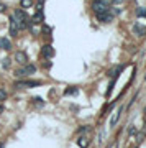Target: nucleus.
<instances>
[{"label": "nucleus", "instance_id": "f257e3e1", "mask_svg": "<svg viewBox=\"0 0 146 148\" xmlns=\"http://www.w3.org/2000/svg\"><path fill=\"white\" fill-rule=\"evenodd\" d=\"M13 18H15V21H17V25H18V30H27L28 27H30V23H28V17H27V13L23 12V10H15V13H13Z\"/></svg>", "mask_w": 146, "mask_h": 148}, {"label": "nucleus", "instance_id": "f03ea898", "mask_svg": "<svg viewBox=\"0 0 146 148\" xmlns=\"http://www.w3.org/2000/svg\"><path fill=\"white\" fill-rule=\"evenodd\" d=\"M36 71V66L35 64H25L23 67H18L15 71V77H27L30 74H33Z\"/></svg>", "mask_w": 146, "mask_h": 148}, {"label": "nucleus", "instance_id": "7ed1b4c3", "mask_svg": "<svg viewBox=\"0 0 146 148\" xmlns=\"http://www.w3.org/2000/svg\"><path fill=\"white\" fill-rule=\"evenodd\" d=\"M38 86H41V81H17L15 82V87H20V89L38 87Z\"/></svg>", "mask_w": 146, "mask_h": 148}, {"label": "nucleus", "instance_id": "20e7f679", "mask_svg": "<svg viewBox=\"0 0 146 148\" xmlns=\"http://www.w3.org/2000/svg\"><path fill=\"white\" fill-rule=\"evenodd\" d=\"M92 10H94V13L95 15H99V13H102V12H107V10H108V5H107V3H102V2H97V0H94Z\"/></svg>", "mask_w": 146, "mask_h": 148}, {"label": "nucleus", "instance_id": "39448f33", "mask_svg": "<svg viewBox=\"0 0 146 148\" xmlns=\"http://www.w3.org/2000/svg\"><path fill=\"white\" fill-rule=\"evenodd\" d=\"M113 17H115V15H113L112 12H110V8H108L107 12H102V13L97 15L99 21H102V23H110V21L113 20Z\"/></svg>", "mask_w": 146, "mask_h": 148}, {"label": "nucleus", "instance_id": "423d86ee", "mask_svg": "<svg viewBox=\"0 0 146 148\" xmlns=\"http://www.w3.org/2000/svg\"><path fill=\"white\" fill-rule=\"evenodd\" d=\"M15 61L18 63V64H21V66H25V64H28V56L25 51H17L15 53Z\"/></svg>", "mask_w": 146, "mask_h": 148}, {"label": "nucleus", "instance_id": "0eeeda50", "mask_svg": "<svg viewBox=\"0 0 146 148\" xmlns=\"http://www.w3.org/2000/svg\"><path fill=\"white\" fill-rule=\"evenodd\" d=\"M41 54L49 59V58H53L54 56V48L51 46V45H44V46L41 48Z\"/></svg>", "mask_w": 146, "mask_h": 148}, {"label": "nucleus", "instance_id": "6e6552de", "mask_svg": "<svg viewBox=\"0 0 146 148\" xmlns=\"http://www.w3.org/2000/svg\"><path fill=\"white\" fill-rule=\"evenodd\" d=\"M121 112H123V107H118L113 112L112 119H110V127H115V125L118 123V119H120V115H121Z\"/></svg>", "mask_w": 146, "mask_h": 148}, {"label": "nucleus", "instance_id": "1a4fd4ad", "mask_svg": "<svg viewBox=\"0 0 146 148\" xmlns=\"http://www.w3.org/2000/svg\"><path fill=\"white\" fill-rule=\"evenodd\" d=\"M10 35L12 36H17L18 35V25H17V21H15V18L13 17H10Z\"/></svg>", "mask_w": 146, "mask_h": 148}, {"label": "nucleus", "instance_id": "9d476101", "mask_svg": "<svg viewBox=\"0 0 146 148\" xmlns=\"http://www.w3.org/2000/svg\"><path fill=\"white\" fill-rule=\"evenodd\" d=\"M0 49H5V51L12 49V43L8 38H0Z\"/></svg>", "mask_w": 146, "mask_h": 148}, {"label": "nucleus", "instance_id": "9b49d317", "mask_svg": "<svg viewBox=\"0 0 146 148\" xmlns=\"http://www.w3.org/2000/svg\"><path fill=\"white\" fill-rule=\"evenodd\" d=\"M43 18H44V17H43V12H41V10H38V12L35 13V17H33V21H35V23H41V21H43Z\"/></svg>", "mask_w": 146, "mask_h": 148}, {"label": "nucleus", "instance_id": "f8f14e48", "mask_svg": "<svg viewBox=\"0 0 146 148\" xmlns=\"http://www.w3.org/2000/svg\"><path fill=\"white\" fill-rule=\"evenodd\" d=\"M20 3H21L23 8H30L31 5H33V0H20Z\"/></svg>", "mask_w": 146, "mask_h": 148}, {"label": "nucleus", "instance_id": "ddd939ff", "mask_svg": "<svg viewBox=\"0 0 146 148\" xmlns=\"http://www.w3.org/2000/svg\"><path fill=\"white\" fill-rule=\"evenodd\" d=\"M135 31H136L138 35H145V33H146V28L139 27V25H135Z\"/></svg>", "mask_w": 146, "mask_h": 148}, {"label": "nucleus", "instance_id": "4468645a", "mask_svg": "<svg viewBox=\"0 0 146 148\" xmlns=\"http://www.w3.org/2000/svg\"><path fill=\"white\" fill-rule=\"evenodd\" d=\"M77 143H79V147H82V148H86L87 145H89L87 138H79V141H77Z\"/></svg>", "mask_w": 146, "mask_h": 148}, {"label": "nucleus", "instance_id": "2eb2a0df", "mask_svg": "<svg viewBox=\"0 0 146 148\" xmlns=\"http://www.w3.org/2000/svg\"><path fill=\"white\" fill-rule=\"evenodd\" d=\"M136 15H138V17H146V8H138V10H136Z\"/></svg>", "mask_w": 146, "mask_h": 148}, {"label": "nucleus", "instance_id": "dca6fc26", "mask_svg": "<svg viewBox=\"0 0 146 148\" xmlns=\"http://www.w3.org/2000/svg\"><path fill=\"white\" fill-rule=\"evenodd\" d=\"M7 99V92H5V89H0V102L5 101Z\"/></svg>", "mask_w": 146, "mask_h": 148}, {"label": "nucleus", "instance_id": "f3484780", "mask_svg": "<svg viewBox=\"0 0 146 148\" xmlns=\"http://www.w3.org/2000/svg\"><path fill=\"white\" fill-rule=\"evenodd\" d=\"M64 94L69 95V94H77V89H66L64 91Z\"/></svg>", "mask_w": 146, "mask_h": 148}, {"label": "nucleus", "instance_id": "a211bd4d", "mask_svg": "<svg viewBox=\"0 0 146 148\" xmlns=\"http://www.w3.org/2000/svg\"><path fill=\"white\" fill-rule=\"evenodd\" d=\"M128 133H130V135H135V133H136V127L130 125V128H128Z\"/></svg>", "mask_w": 146, "mask_h": 148}, {"label": "nucleus", "instance_id": "6ab92c4d", "mask_svg": "<svg viewBox=\"0 0 146 148\" xmlns=\"http://www.w3.org/2000/svg\"><path fill=\"white\" fill-rule=\"evenodd\" d=\"M2 66L5 67V69H8V67H10V59H3V63H2Z\"/></svg>", "mask_w": 146, "mask_h": 148}, {"label": "nucleus", "instance_id": "aec40b11", "mask_svg": "<svg viewBox=\"0 0 146 148\" xmlns=\"http://www.w3.org/2000/svg\"><path fill=\"white\" fill-rule=\"evenodd\" d=\"M5 8H7V7H5L3 3H0V13H2V12H5Z\"/></svg>", "mask_w": 146, "mask_h": 148}, {"label": "nucleus", "instance_id": "412c9836", "mask_svg": "<svg viewBox=\"0 0 146 148\" xmlns=\"http://www.w3.org/2000/svg\"><path fill=\"white\" fill-rule=\"evenodd\" d=\"M97 2H102V3H107V5L110 3V0H97Z\"/></svg>", "mask_w": 146, "mask_h": 148}, {"label": "nucleus", "instance_id": "4be33fe9", "mask_svg": "<svg viewBox=\"0 0 146 148\" xmlns=\"http://www.w3.org/2000/svg\"><path fill=\"white\" fill-rule=\"evenodd\" d=\"M113 2H115V3H121V2H123V0H113Z\"/></svg>", "mask_w": 146, "mask_h": 148}, {"label": "nucleus", "instance_id": "5701e85b", "mask_svg": "<svg viewBox=\"0 0 146 148\" xmlns=\"http://www.w3.org/2000/svg\"><path fill=\"white\" fill-rule=\"evenodd\" d=\"M2 112H3V105H0V114H2Z\"/></svg>", "mask_w": 146, "mask_h": 148}]
</instances>
